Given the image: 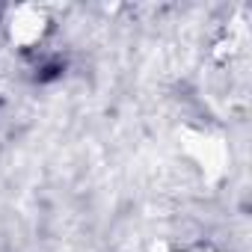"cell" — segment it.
Returning a JSON list of instances; mask_svg holds the SVG:
<instances>
[{
  "instance_id": "obj_1",
  "label": "cell",
  "mask_w": 252,
  "mask_h": 252,
  "mask_svg": "<svg viewBox=\"0 0 252 252\" xmlns=\"http://www.w3.org/2000/svg\"><path fill=\"white\" fill-rule=\"evenodd\" d=\"M9 24H12V36H15L18 42H36V39L42 36L48 18H45V12L36 9V6H18V9H12Z\"/></svg>"
}]
</instances>
